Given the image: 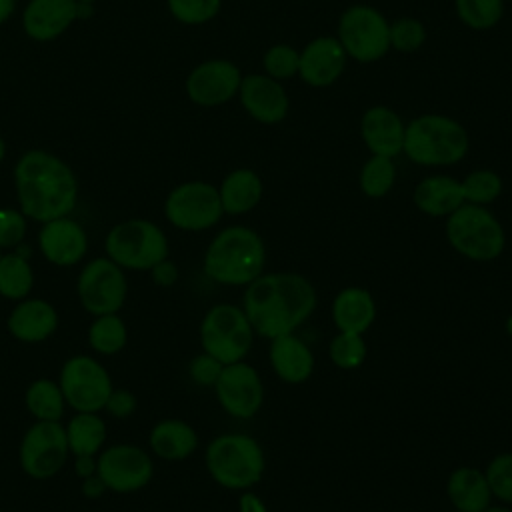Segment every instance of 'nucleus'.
<instances>
[{
    "mask_svg": "<svg viewBox=\"0 0 512 512\" xmlns=\"http://www.w3.org/2000/svg\"><path fill=\"white\" fill-rule=\"evenodd\" d=\"M316 306V288L298 272H262L242 296V310L254 334L266 340L296 332Z\"/></svg>",
    "mask_w": 512,
    "mask_h": 512,
    "instance_id": "f257e3e1",
    "label": "nucleus"
},
{
    "mask_svg": "<svg viewBox=\"0 0 512 512\" xmlns=\"http://www.w3.org/2000/svg\"><path fill=\"white\" fill-rule=\"evenodd\" d=\"M20 212L36 222L68 216L78 202V182L64 160L44 150L20 156L14 168Z\"/></svg>",
    "mask_w": 512,
    "mask_h": 512,
    "instance_id": "f03ea898",
    "label": "nucleus"
},
{
    "mask_svg": "<svg viewBox=\"0 0 512 512\" xmlns=\"http://www.w3.org/2000/svg\"><path fill=\"white\" fill-rule=\"evenodd\" d=\"M266 264L264 238L250 226L232 224L222 228L208 244L202 260L204 274L222 286H248Z\"/></svg>",
    "mask_w": 512,
    "mask_h": 512,
    "instance_id": "7ed1b4c3",
    "label": "nucleus"
},
{
    "mask_svg": "<svg viewBox=\"0 0 512 512\" xmlns=\"http://www.w3.org/2000/svg\"><path fill=\"white\" fill-rule=\"evenodd\" d=\"M470 150V134L460 120L442 112H424L406 122L402 154L416 166L448 168Z\"/></svg>",
    "mask_w": 512,
    "mask_h": 512,
    "instance_id": "20e7f679",
    "label": "nucleus"
},
{
    "mask_svg": "<svg viewBox=\"0 0 512 512\" xmlns=\"http://www.w3.org/2000/svg\"><path fill=\"white\" fill-rule=\"evenodd\" d=\"M204 464L210 478L226 490H250L266 470V456L260 442L242 432H226L212 438L204 450Z\"/></svg>",
    "mask_w": 512,
    "mask_h": 512,
    "instance_id": "39448f33",
    "label": "nucleus"
},
{
    "mask_svg": "<svg viewBox=\"0 0 512 512\" xmlns=\"http://www.w3.org/2000/svg\"><path fill=\"white\" fill-rule=\"evenodd\" d=\"M450 248L472 262H490L506 248V230L488 206L462 204L444 218Z\"/></svg>",
    "mask_w": 512,
    "mask_h": 512,
    "instance_id": "423d86ee",
    "label": "nucleus"
},
{
    "mask_svg": "<svg viewBox=\"0 0 512 512\" xmlns=\"http://www.w3.org/2000/svg\"><path fill=\"white\" fill-rule=\"evenodd\" d=\"M106 256L124 270L148 272L168 258L170 244L164 230L152 220L132 218L112 226L104 238Z\"/></svg>",
    "mask_w": 512,
    "mask_h": 512,
    "instance_id": "0eeeda50",
    "label": "nucleus"
},
{
    "mask_svg": "<svg viewBox=\"0 0 512 512\" xmlns=\"http://www.w3.org/2000/svg\"><path fill=\"white\" fill-rule=\"evenodd\" d=\"M336 40L348 60L374 64L390 52V20L372 4H350L336 22Z\"/></svg>",
    "mask_w": 512,
    "mask_h": 512,
    "instance_id": "6e6552de",
    "label": "nucleus"
},
{
    "mask_svg": "<svg viewBox=\"0 0 512 512\" xmlns=\"http://www.w3.org/2000/svg\"><path fill=\"white\" fill-rule=\"evenodd\" d=\"M198 336L204 352L222 364H232L248 356L256 334L242 306L220 302L210 306L202 316Z\"/></svg>",
    "mask_w": 512,
    "mask_h": 512,
    "instance_id": "1a4fd4ad",
    "label": "nucleus"
},
{
    "mask_svg": "<svg viewBox=\"0 0 512 512\" xmlns=\"http://www.w3.org/2000/svg\"><path fill=\"white\" fill-rule=\"evenodd\" d=\"M166 220L184 232H202L224 216L218 186L204 180H188L172 188L164 200Z\"/></svg>",
    "mask_w": 512,
    "mask_h": 512,
    "instance_id": "9d476101",
    "label": "nucleus"
},
{
    "mask_svg": "<svg viewBox=\"0 0 512 512\" xmlns=\"http://www.w3.org/2000/svg\"><path fill=\"white\" fill-rule=\"evenodd\" d=\"M66 406L74 412H100L114 390L106 366L88 354L70 356L58 374Z\"/></svg>",
    "mask_w": 512,
    "mask_h": 512,
    "instance_id": "9b49d317",
    "label": "nucleus"
},
{
    "mask_svg": "<svg viewBox=\"0 0 512 512\" xmlns=\"http://www.w3.org/2000/svg\"><path fill=\"white\" fill-rule=\"evenodd\" d=\"M70 456L66 430L60 420H34L18 446V462L26 476L48 480L56 476Z\"/></svg>",
    "mask_w": 512,
    "mask_h": 512,
    "instance_id": "f8f14e48",
    "label": "nucleus"
},
{
    "mask_svg": "<svg viewBox=\"0 0 512 512\" xmlns=\"http://www.w3.org/2000/svg\"><path fill=\"white\" fill-rule=\"evenodd\" d=\"M80 306L92 314H116L128 296L126 270L108 256L88 260L76 278Z\"/></svg>",
    "mask_w": 512,
    "mask_h": 512,
    "instance_id": "ddd939ff",
    "label": "nucleus"
},
{
    "mask_svg": "<svg viewBox=\"0 0 512 512\" xmlns=\"http://www.w3.org/2000/svg\"><path fill=\"white\" fill-rule=\"evenodd\" d=\"M96 474L108 490L116 494H132L146 488L154 476L152 456L128 442L112 444L96 456Z\"/></svg>",
    "mask_w": 512,
    "mask_h": 512,
    "instance_id": "4468645a",
    "label": "nucleus"
},
{
    "mask_svg": "<svg viewBox=\"0 0 512 512\" xmlns=\"http://www.w3.org/2000/svg\"><path fill=\"white\" fill-rule=\"evenodd\" d=\"M214 394L220 408L238 420L256 416L264 404V382L260 372L246 360L224 364Z\"/></svg>",
    "mask_w": 512,
    "mask_h": 512,
    "instance_id": "2eb2a0df",
    "label": "nucleus"
},
{
    "mask_svg": "<svg viewBox=\"0 0 512 512\" xmlns=\"http://www.w3.org/2000/svg\"><path fill=\"white\" fill-rule=\"evenodd\" d=\"M240 68L226 58H212L192 68L186 78L188 98L204 108H214L238 96L242 82Z\"/></svg>",
    "mask_w": 512,
    "mask_h": 512,
    "instance_id": "dca6fc26",
    "label": "nucleus"
},
{
    "mask_svg": "<svg viewBox=\"0 0 512 512\" xmlns=\"http://www.w3.org/2000/svg\"><path fill=\"white\" fill-rule=\"evenodd\" d=\"M236 98L242 110L254 122L264 126L284 122L290 112V96L284 84L266 76L264 72L244 74Z\"/></svg>",
    "mask_w": 512,
    "mask_h": 512,
    "instance_id": "f3484780",
    "label": "nucleus"
},
{
    "mask_svg": "<svg viewBox=\"0 0 512 512\" xmlns=\"http://www.w3.org/2000/svg\"><path fill=\"white\" fill-rule=\"evenodd\" d=\"M348 64V56L336 36H316L300 48L298 78L310 88L336 84Z\"/></svg>",
    "mask_w": 512,
    "mask_h": 512,
    "instance_id": "a211bd4d",
    "label": "nucleus"
},
{
    "mask_svg": "<svg viewBox=\"0 0 512 512\" xmlns=\"http://www.w3.org/2000/svg\"><path fill=\"white\" fill-rule=\"evenodd\" d=\"M42 256L60 268L76 266L88 252V234L84 226L70 216L54 218L42 224L38 232Z\"/></svg>",
    "mask_w": 512,
    "mask_h": 512,
    "instance_id": "6ab92c4d",
    "label": "nucleus"
},
{
    "mask_svg": "<svg viewBox=\"0 0 512 512\" xmlns=\"http://www.w3.org/2000/svg\"><path fill=\"white\" fill-rule=\"evenodd\" d=\"M406 122L386 104L368 106L358 122V134L370 154L396 158L402 154Z\"/></svg>",
    "mask_w": 512,
    "mask_h": 512,
    "instance_id": "aec40b11",
    "label": "nucleus"
},
{
    "mask_svg": "<svg viewBox=\"0 0 512 512\" xmlns=\"http://www.w3.org/2000/svg\"><path fill=\"white\" fill-rule=\"evenodd\" d=\"M58 322V310L48 300L26 296L10 310L6 328L12 338L26 344H38L56 332Z\"/></svg>",
    "mask_w": 512,
    "mask_h": 512,
    "instance_id": "412c9836",
    "label": "nucleus"
},
{
    "mask_svg": "<svg viewBox=\"0 0 512 512\" xmlns=\"http://www.w3.org/2000/svg\"><path fill=\"white\" fill-rule=\"evenodd\" d=\"M268 360L274 374L286 384H304L316 368L312 348L296 336V332L282 334L270 340Z\"/></svg>",
    "mask_w": 512,
    "mask_h": 512,
    "instance_id": "4be33fe9",
    "label": "nucleus"
},
{
    "mask_svg": "<svg viewBox=\"0 0 512 512\" xmlns=\"http://www.w3.org/2000/svg\"><path fill=\"white\" fill-rule=\"evenodd\" d=\"M332 322L338 332L366 334L376 322V300L364 286H346L332 300Z\"/></svg>",
    "mask_w": 512,
    "mask_h": 512,
    "instance_id": "5701e85b",
    "label": "nucleus"
},
{
    "mask_svg": "<svg viewBox=\"0 0 512 512\" xmlns=\"http://www.w3.org/2000/svg\"><path fill=\"white\" fill-rule=\"evenodd\" d=\"M78 18V0H30L22 24L30 38L52 40Z\"/></svg>",
    "mask_w": 512,
    "mask_h": 512,
    "instance_id": "b1692460",
    "label": "nucleus"
},
{
    "mask_svg": "<svg viewBox=\"0 0 512 512\" xmlns=\"http://www.w3.org/2000/svg\"><path fill=\"white\" fill-rule=\"evenodd\" d=\"M412 202L430 218H446L464 204L460 180L450 174H430L416 182Z\"/></svg>",
    "mask_w": 512,
    "mask_h": 512,
    "instance_id": "393cba45",
    "label": "nucleus"
},
{
    "mask_svg": "<svg viewBox=\"0 0 512 512\" xmlns=\"http://www.w3.org/2000/svg\"><path fill=\"white\" fill-rule=\"evenodd\" d=\"M198 432L192 424L180 418L158 420L148 434V446L154 456L168 462L190 458L198 448Z\"/></svg>",
    "mask_w": 512,
    "mask_h": 512,
    "instance_id": "a878e982",
    "label": "nucleus"
},
{
    "mask_svg": "<svg viewBox=\"0 0 512 512\" xmlns=\"http://www.w3.org/2000/svg\"><path fill=\"white\" fill-rule=\"evenodd\" d=\"M446 494L456 512H482L494 496L484 470L476 466H458L448 474Z\"/></svg>",
    "mask_w": 512,
    "mask_h": 512,
    "instance_id": "bb28decb",
    "label": "nucleus"
},
{
    "mask_svg": "<svg viewBox=\"0 0 512 512\" xmlns=\"http://www.w3.org/2000/svg\"><path fill=\"white\" fill-rule=\"evenodd\" d=\"M218 194L224 214H248L264 198V180L252 168H234L222 178Z\"/></svg>",
    "mask_w": 512,
    "mask_h": 512,
    "instance_id": "cd10ccee",
    "label": "nucleus"
},
{
    "mask_svg": "<svg viewBox=\"0 0 512 512\" xmlns=\"http://www.w3.org/2000/svg\"><path fill=\"white\" fill-rule=\"evenodd\" d=\"M72 456H98L108 428L98 412H76L64 426Z\"/></svg>",
    "mask_w": 512,
    "mask_h": 512,
    "instance_id": "c85d7f7f",
    "label": "nucleus"
},
{
    "mask_svg": "<svg viewBox=\"0 0 512 512\" xmlns=\"http://www.w3.org/2000/svg\"><path fill=\"white\" fill-rule=\"evenodd\" d=\"M34 288V270L28 252L16 246V252L0 254V296L6 300H22Z\"/></svg>",
    "mask_w": 512,
    "mask_h": 512,
    "instance_id": "c756f323",
    "label": "nucleus"
},
{
    "mask_svg": "<svg viewBox=\"0 0 512 512\" xmlns=\"http://www.w3.org/2000/svg\"><path fill=\"white\" fill-rule=\"evenodd\" d=\"M24 406L34 420H62L66 400L58 380L36 378L24 392Z\"/></svg>",
    "mask_w": 512,
    "mask_h": 512,
    "instance_id": "7c9ffc66",
    "label": "nucleus"
},
{
    "mask_svg": "<svg viewBox=\"0 0 512 512\" xmlns=\"http://www.w3.org/2000/svg\"><path fill=\"white\" fill-rule=\"evenodd\" d=\"M396 162L388 156L370 154L358 172V188L366 198L378 200L392 192L396 184Z\"/></svg>",
    "mask_w": 512,
    "mask_h": 512,
    "instance_id": "2f4dec72",
    "label": "nucleus"
},
{
    "mask_svg": "<svg viewBox=\"0 0 512 512\" xmlns=\"http://www.w3.org/2000/svg\"><path fill=\"white\" fill-rule=\"evenodd\" d=\"M88 346L100 356L118 354L128 342L126 322L116 314H100L94 316L88 326Z\"/></svg>",
    "mask_w": 512,
    "mask_h": 512,
    "instance_id": "473e14b6",
    "label": "nucleus"
},
{
    "mask_svg": "<svg viewBox=\"0 0 512 512\" xmlns=\"http://www.w3.org/2000/svg\"><path fill=\"white\" fill-rule=\"evenodd\" d=\"M454 12L468 30L488 32L502 22L506 0H454Z\"/></svg>",
    "mask_w": 512,
    "mask_h": 512,
    "instance_id": "72a5a7b5",
    "label": "nucleus"
},
{
    "mask_svg": "<svg viewBox=\"0 0 512 512\" xmlns=\"http://www.w3.org/2000/svg\"><path fill=\"white\" fill-rule=\"evenodd\" d=\"M460 188L466 204L490 206L502 196L504 180L492 168H476L460 180Z\"/></svg>",
    "mask_w": 512,
    "mask_h": 512,
    "instance_id": "f704fd0d",
    "label": "nucleus"
},
{
    "mask_svg": "<svg viewBox=\"0 0 512 512\" xmlns=\"http://www.w3.org/2000/svg\"><path fill=\"white\" fill-rule=\"evenodd\" d=\"M368 346L364 334L336 332L328 344V358L340 370H356L364 364Z\"/></svg>",
    "mask_w": 512,
    "mask_h": 512,
    "instance_id": "c9c22d12",
    "label": "nucleus"
},
{
    "mask_svg": "<svg viewBox=\"0 0 512 512\" xmlns=\"http://www.w3.org/2000/svg\"><path fill=\"white\" fill-rule=\"evenodd\" d=\"M428 32L420 18L398 16L390 20V50L400 54H414L426 44Z\"/></svg>",
    "mask_w": 512,
    "mask_h": 512,
    "instance_id": "e433bc0d",
    "label": "nucleus"
},
{
    "mask_svg": "<svg viewBox=\"0 0 512 512\" xmlns=\"http://www.w3.org/2000/svg\"><path fill=\"white\" fill-rule=\"evenodd\" d=\"M300 50L288 42H276L262 54V72L278 82L298 76Z\"/></svg>",
    "mask_w": 512,
    "mask_h": 512,
    "instance_id": "4c0bfd02",
    "label": "nucleus"
},
{
    "mask_svg": "<svg viewBox=\"0 0 512 512\" xmlns=\"http://www.w3.org/2000/svg\"><path fill=\"white\" fill-rule=\"evenodd\" d=\"M490 492L504 506H512V452L496 454L484 468Z\"/></svg>",
    "mask_w": 512,
    "mask_h": 512,
    "instance_id": "58836bf2",
    "label": "nucleus"
},
{
    "mask_svg": "<svg viewBox=\"0 0 512 512\" xmlns=\"http://www.w3.org/2000/svg\"><path fill=\"white\" fill-rule=\"evenodd\" d=\"M222 0H168L170 14L188 26H198L214 20L220 14Z\"/></svg>",
    "mask_w": 512,
    "mask_h": 512,
    "instance_id": "ea45409f",
    "label": "nucleus"
},
{
    "mask_svg": "<svg viewBox=\"0 0 512 512\" xmlns=\"http://www.w3.org/2000/svg\"><path fill=\"white\" fill-rule=\"evenodd\" d=\"M26 216L14 208H0V250L16 248L26 236Z\"/></svg>",
    "mask_w": 512,
    "mask_h": 512,
    "instance_id": "a19ab883",
    "label": "nucleus"
},
{
    "mask_svg": "<svg viewBox=\"0 0 512 512\" xmlns=\"http://www.w3.org/2000/svg\"><path fill=\"white\" fill-rule=\"evenodd\" d=\"M224 364L220 360H216L214 356H210L208 352H200L196 354L190 364H188V376L196 386L202 388H214L220 372H222Z\"/></svg>",
    "mask_w": 512,
    "mask_h": 512,
    "instance_id": "79ce46f5",
    "label": "nucleus"
},
{
    "mask_svg": "<svg viewBox=\"0 0 512 512\" xmlns=\"http://www.w3.org/2000/svg\"><path fill=\"white\" fill-rule=\"evenodd\" d=\"M138 400L134 396V392L126 390V388H114L104 404V410L112 416V418H128L136 412Z\"/></svg>",
    "mask_w": 512,
    "mask_h": 512,
    "instance_id": "37998d69",
    "label": "nucleus"
},
{
    "mask_svg": "<svg viewBox=\"0 0 512 512\" xmlns=\"http://www.w3.org/2000/svg\"><path fill=\"white\" fill-rule=\"evenodd\" d=\"M148 272L152 276V282L156 286H162V288H170L178 280V266L170 258H164L162 262L152 266Z\"/></svg>",
    "mask_w": 512,
    "mask_h": 512,
    "instance_id": "c03bdc74",
    "label": "nucleus"
},
{
    "mask_svg": "<svg viewBox=\"0 0 512 512\" xmlns=\"http://www.w3.org/2000/svg\"><path fill=\"white\" fill-rule=\"evenodd\" d=\"M238 512H268V506L256 492L242 490L238 498Z\"/></svg>",
    "mask_w": 512,
    "mask_h": 512,
    "instance_id": "a18cd8bd",
    "label": "nucleus"
},
{
    "mask_svg": "<svg viewBox=\"0 0 512 512\" xmlns=\"http://www.w3.org/2000/svg\"><path fill=\"white\" fill-rule=\"evenodd\" d=\"M108 488H106V484L102 482V478L98 476V474H92V476H86V478H82V486H80V492L86 496V498H90V500H94V498H100L104 492H106Z\"/></svg>",
    "mask_w": 512,
    "mask_h": 512,
    "instance_id": "49530a36",
    "label": "nucleus"
},
{
    "mask_svg": "<svg viewBox=\"0 0 512 512\" xmlns=\"http://www.w3.org/2000/svg\"><path fill=\"white\" fill-rule=\"evenodd\" d=\"M74 472L78 478L96 474V456H74Z\"/></svg>",
    "mask_w": 512,
    "mask_h": 512,
    "instance_id": "de8ad7c7",
    "label": "nucleus"
},
{
    "mask_svg": "<svg viewBox=\"0 0 512 512\" xmlns=\"http://www.w3.org/2000/svg\"><path fill=\"white\" fill-rule=\"evenodd\" d=\"M14 4H16V0H0V24L12 16Z\"/></svg>",
    "mask_w": 512,
    "mask_h": 512,
    "instance_id": "09e8293b",
    "label": "nucleus"
},
{
    "mask_svg": "<svg viewBox=\"0 0 512 512\" xmlns=\"http://www.w3.org/2000/svg\"><path fill=\"white\" fill-rule=\"evenodd\" d=\"M482 512H512V508L510 506H504V504H498V506H494V504H490L486 510H482Z\"/></svg>",
    "mask_w": 512,
    "mask_h": 512,
    "instance_id": "8fccbe9b",
    "label": "nucleus"
},
{
    "mask_svg": "<svg viewBox=\"0 0 512 512\" xmlns=\"http://www.w3.org/2000/svg\"><path fill=\"white\" fill-rule=\"evenodd\" d=\"M504 330H506V334L510 336V340H512V312L506 316V320H504Z\"/></svg>",
    "mask_w": 512,
    "mask_h": 512,
    "instance_id": "3c124183",
    "label": "nucleus"
},
{
    "mask_svg": "<svg viewBox=\"0 0 512 512\" xmlns=\"http://www.w3.org/2000/svg\"><path fill=\"white\" fill-rule=\"evenodd\" d=\"M4 154H6V146H4V140L0 138V162H2V158H4Z\"/></svg>",
    "mask_w": 512,
    "mask_h": 512,
    "instance_id": "603ef678",
    "label": "nucleus"
},
{
    "mask_svg": "<svg viewBox=\"0 0 512 512\" xmlns=\"http://www.w3.org/2000/svg\"><path fill=\"white\" fill-rule=\"evenodd\" d=\"M78 2H88V4H92L94 0H78Z\"/></svg>",
    "mask_w": 512,
    "mask_h": 512,
    "instance_id": "864d4df0",
    "label": "nucleus"
}]
</instances>
